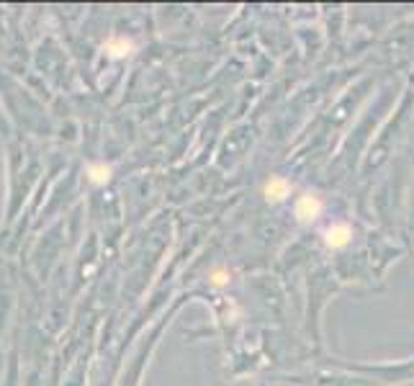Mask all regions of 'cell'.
<instances>
[{
	"label": "cell",
	"instance_id": "obj_5",
	"mask_svg": "<svg viewBox=\"0 0 414 386\" xmlns=\"http://www.w3.org/2000/svg\"><path fill=\"white\" fill-rule=\"evenodd\" d=\"M214 283L216 286H224V283H227V276H224V273H214Z\"/></svg>",
	"mask_w": 414,
	"mask_h": 386
},
{
	"label": "cell",
	"instance_id": "obj_2",
	"mask_svg": "<svg viewBox=\"0 0 414 386\" xmlns=\"http://www.w3.org/2000/svg\"><path fill=\"white\" fill-rule=\"evenodd\" d=\"M350 227L348 224H335V227L327 229V245L329 247H345V245L350 242Z\"/></svg>",
	"mask_w": 414,
	"mask_h": 386
},
{
	"label": "cell",
	"instance_id": "obj_3",
	"mask_svg": "<svg viewBox=\"0 0 414 386\" xmlns=\"http://www.w3.org/2000/svg\"><path fill=\"white\" fill-rule=\"evenodd\" d=\"M265 193L271 201H283L288 196V180L283 178H271V183L265 186Z\"/></svg>",
	"mask_w": 414,
	"mask_h": 386
},
{
	"label": "cell",
	"instance_id": "obj_1",
	"mask_svg": "<svg viewBox=\"0 0 414 386\" xmlns=\"http://www.w3.org/2000/svg\"><path fill=\"white\" fill-rule=\"evenodd\" d=\"M319 211H321V201L317 199V196H301V199L296 201V216H299L301 222L317 219Z\"/></svg>",
	"mask_w": 414,
	"mask_h": 386
},
{
	"label": "cell",
	"instance_id": "obj_4",
	"mask_svg": "<svg viewBox=\"0 0 414 386\" xmlns=\"http://www.w3.org/2000/svg\"><path fill=\"white\" fill-rule=\"evenodd\" d=\"M90 180L93 183H106L108 180V168H103V165H90Z\"/></svg>",
	"mask_w": 414,
	"mask_h": 386
}]
</instances>
